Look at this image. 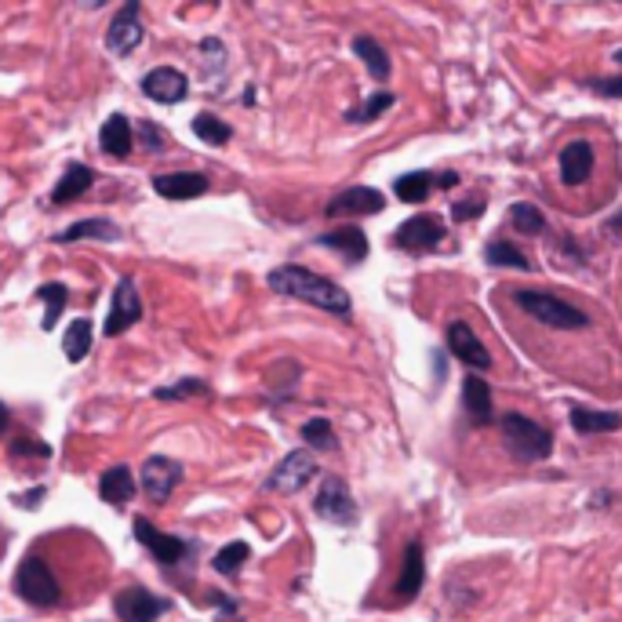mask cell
<instances>
[{
  "label": "cell",
  "mask_w": 622,
  "mask_h": 622,
  "mask_svg": "<svg viewBox=\"0 0 622 622\" xmlns=\"http://www.w3.org/2000/svg\"><path fill=\"white\" fill-rule=\"evenodd\" d=\"M110 582V550L84 528H59L33 542L15 568L19 601L41 612L84 608Z\"/></svg>",
  "instance_id": "obj_1"
},
{
  "label": "cell",
  "mask_w": 622,
  "mask_h": 622,
  "mask_svg": "<svg viewBox=\"0 0 622 622\" xmlns=\"http://www.w3.org/2000/svg\"><path fill=\"white\" fill-rule=\"evenodd\" d=\"M270 288L281 291V295H291V299L299 302H310L317 310H328V313H339V317H350L353 302H350V291H342L335 281L321 277V273L306 270V266H277L270 270Z\"/></svg>",
  "instance_id": "obj_2"
},
{
  "label": "cell",
  "mask_w": 622,
  "mask_h": 622,
  "mask_svg": "<svg viewBox=\"0 0 622 622\" xmlns=\"http://www.w3.org/2000/svg\"><path fill=\"white\" fill-rule=\"evenodd\" d=\"M513 299L524 313H532L535 321L550 324V328H564V332H579V328H590V317L582 310H575L572 302L557 299L550 291H535V288H517Z\"/></svg>",
  "instance_id": "obj_3"
},
{
  "label": "cell",
  "mask_w": 622,
  "mask_h": 622,
  "mask_svg": "<svg viewBox=\"0 0 622 622\" xmlns=\"http://www.w3.org/2000/svg\"><path fill=\"white\" fill-rule=\"evenodd\" d=\"M502 433H506V448L521 462L546 459V455L553 452L550 430L532 419H524V415H506V419H502Z\"/></svg>",
  "instance_id": "obj_4"
},
{
  "label": "cell",
  "mask_w": 622,
  "mask_h": 622,
  "mask_svg": "<svg viewBox=\"0 0 622 622\" xmlns=\"http://www.w3.org/2000/svg\"><path fill=\"white\" fill-rule=\"evenodd\" d=\"M113 612L121 622H157L168 612V601L164 597H153L146 586H124L113 597Z\"/></svg>",
  "instance_id": "obj_5"
},
{
  "label": "cell",
  "mask_w": 622,
  "mask_h": 622,
  "mask_svg": "<svg viewBox=\"0 0 622 622\" xmlns=\"http://www.w3.org/2000/svg\"><path fill=\"white\" fill-rule=\"evenodd\" d=\"M313 510H317V517H324V521H332V524L357 521V502H353L350 488H346L342 477H324L321 492L313 499Z\"/></svg>",
  "instance_id": "obj_6"
},
{
  "label": "cell",
  "mask_w": 622,
  "mask_h": 622,
  "mask_svg": "<svg viewBox=\"0 0 622 622\" xmlns=\"http://www.w3.org/2000/svg\"><path fill=\"white\" fill-rule=\"evenodd\" d=\"M313 477H317V459H313L310 452H291V455H284L281 466L270 473L266 488H270V492L291 495V492H302Z\"/></svg>",
  "instance_id": "obj_7"
},
{
  "label": "cell",
  "mask_w": 622,
  "mask_h": 622,
  "mask_svg": "<svg viewBox=\"0 0 622 622\" xmlns=\"http://www.w3.org/2000/svg\"><path fill=\"white\" fill-rule=\"evenodd\" d=\"M142 4L139 0H128L117 15H113L110 22V33H106V48L113 51V55H131V51L142 44V33H146V26H142Z\"/></svg>",
  "instance_id": "obj_8"
},
{
  "label": "cell",
  "mask_w": 622,
  "mask_h": 622,
  "mask_svg": "<svg viewBox=\"0 0 622 622\" xmlns=\"http://www.w3.org/2000/svg\"><path fill=\"white\" fill-rule=\"evenodd\" d=\"M182 481V466L175 459H164V455H150L142 462V492L150 495V502L164 506L168 495L179 488Z\"/></svg>",
  "instance_id": "obj_9"
},
{
  "label": "cell",
  "mask_w": 622,
  "mask_h": 622,
  "mask_svg": "<svg viewBox=\"0 0 622 622\" xmlns=\"http://www.w3.org/2000/svg\"><path fill=\"white\" fill-rule=\"evenodd\" d=\"M444 241V222L437 215H412L408 222L397 226L393 244L401 251H433Z\"/></svg>",
  "instance_id": "obj_10"
},
{
  "label": "cell",
  "mask_w": 622,
  "mask_h": 622,
  "mask_svg": "<svg viewBox=\"0 0 622 622\" xmlns=\"http://www.w3.org/2000/svg\"><path fill=\"white\" fill-rule=\"evenodd\" d=\"M142 91H146V99L161 102V106H175L190 95V81H186V73L182 70H171V66H157L142 77Z\"/></svg>",
  "instance_id": "obj_11"
},
{
  "label": "cell",
  "mask_w": 622,
  "mask_h": 622,
  "mask_svg": "<svg viewBox=\"0 0 622 622\" xmlns=\"http://www.w3.org/2000/svg\"><path fill=\"white\" fill-rule=\"evenodd\" d=\"M142 317V299L135 291V281L131 277H121L117 281V291H113V306H110V321H106V335H124L131 324Z\"/></svg>",
  "instance_id": "obj_12"
},
{
  "label": "cell",
  "mask_w": 622,
  "mask_h": 622,
  "mask_svg": "<svg viewBox=\"0 0 622 622\" xmlns=\"http://www.w3.org/2000/svg\"><path fill=\"white\" fill-rule=\"evenodd\" d=\"M448 350H452L466 368H473V372H488V368H492V353L484 350V342L470 332V324L466 321H452V328H448Z\"/></svg>",
  "instance_id": "obj_13"
},
{
  "label": "cell",
  "mask_w": 622,
  "mask_h": 622,
  "mask_svg": "<svg viewBox=\"0 0 622 622\" xmlns=\"http://www.w3.org/2000/svg\"><path fill=\"white\" fill-rule=\"evenodd\" d=\"M386 208V197L372 186H353V190H342L339 197H332V204L324 208L328 219H342V215H379Z\"/></svg>",
  "instance_id": "obj_14"
},
{
  "label": "cell",
  "mask_w": 622,
  "mask_h": 622,
  "mask_svg": "<svg viewBox=\"0 0 622 622\" xmlns=\"http://www.w3.org/2000/svg\"><path fill=\"white\" fill-rule=\"evenodd\" d=\"M135 539H139L142 546H146V550H150L161 564H182V561H186V553H190V546H186V542L175 539V535L157 532V528H153L146 517H139V521H135Z\"/></svg>",
  "instance_id": "obj_15"
},
{
  "label": "cell",
  "mask_w": 622,
  "mask_h": 622,
  "mask_svg": "<svg viewBox=\"0 0 622 622\" xmlns=\"http://www.w3.org/2000/svg\"><path fill=\"white\" fill-rule=\"evenodd\" d=\"M153 190L164 201H193L208 190V179L204 171H164V175H153Z\"/></svg>",
  "instance_id": "obj_16"
},
{
  "label": "cell",
  "mask_w": 622,
  "mask_h": 622,
  "mask_svg": "<svg viewBox=\"0 0 622 622\" xmlns=\"http://www.w3.org/2000/svg\"><path fill=\"white\" fill-rule=\"evenodd\" d=\"M422 579H426V561H422V546L419 542H408V550H404V564H401V575L393 582V593H397V601H412L415 593L422 590Z\"/></svg>",
  "instance_id": "obj_17"
},
{
  "label": "cell",
  "mask_w": 622,
  "mask_h": 622,
  "mask_svg": "<svg viewBox=\"0 0 622 622\" xmlns=\"http://www.w3.org/2000/svg\"><path fill=\"white\" fill-rule=\"evenodd\" d=\"M593 171V146L586 139H575L568 142L561 150V179L568 186H582V182L590 179Z\"/></svg>",
  "instance_id": "obj_18"
},
{
  "label": "cell",
  "mask_w": 622,
  "mask_h": 622,
  "mask_svg": "<svg viewBox=\"0 0 622 622\" xmlns=\"http://www.w3.org/2000/svg\"><path fill=\"white\" fill-rule=\"evenodd\" d=\"M99 146H102V153H110V157H117V161L128 157L131 146H135V128H131V121L124 117V113H113L110 121L102 124Z\"/></svg>",
  "instance_id": "obj_19"
},
{
  "label": "cell",
  "mask_w": 622,
  "mask_h": 622,
  "mask_svg": "<svg viewBox=\"0 0 622 622\" xmlns=\"http://www.w3.org/2000/svg\"><path fill=\"white\" fill-rule=\"evenodd\" d=\"M462 408L470 412L473 422H484V426L495 419V412H492V386H488L481 375H470V379L462 382Z\"/></svg>",
  "instance_id": "obj_20"
},
{
  "label": "cell",
  "mask_w": 622,
  "mask_h": 622,
  "mask_svg": "<svg viewBox=\"0 0 622 622\" xmlns=\"http://www.w3.org/2000/svg\"><path fill=\"white\" fill-rule=\"evenodd\" d=\"M317 244H324V248H335L339 255H346L350 262L368 259V237H364L357 226H339V230H332V233H321V237H317Z\"/></svg>",
  "instance_id": "obj_21"
},
{
  "label": "cell",
  "mask_w": 622,
  "mask_h": 622,
  "mask_svg": "<svg viewBox=\"0 0 622 622\" xmlns=\"http://www.w3.org/2000/svg\"><path fill=\"white\" fill-rule=\"evenodd\" d=\"M99 495L110 506H128L131 502V495H135V481H131V470L128 466H113V470H106L102 473V481H99Z\"/></svg>",
  "instance_id": "obj_22"
},
{
  "label": "cell",
  "mask_w": 622,
  "mask_h": 622,
  "mask_svg": "<svg viewBox=\"0 0 622 622\" xmlns=\"http://www.w3.org/2000/svg\"><path fill=\"white\" fill-rule=\"evenodd\" d=\"M91 179H95V171H91L88 164H70L66 175L59 179V186H55V193H51V204L59 208V204L77 201V197L91 186Z\"/></svg>",
  "instance_id": "obj_23"
},
{
  "label": "cell",
  "mask_w": 622,
  "mask_h": 622,
  "mask_svg": "<svg viewBox=\"0 0 622 622\" xmlns=\"http://www.w3.org/2000/svg\"><path fill=\"white\" fill-rule=\"evenodd\" d=\"M572 426L582 437H590V433H615L622 430V415L597 412V408H572Z\"/></svg>",
  "instance_id": "obj_24"
},
{
  "label": "cell",
  "mask_w": 622,
  "mask_h": 622,
  "mask_svg": "<svg viewBox=\"0 0 622 622\" xmlns=\"http://www.w3.org/2000/svg\"><path fill=\"white\" fill-rule=\"evenodd\" d=\"M353 51L364 59V66H368V73H372L375 81L390 77V55L382 51V44L375 37H353Z\"/></svg>",
  "instance_id": "obj_25"
},
{
  "label": "cell",
  "mask_w": 622,
  "mask_h": 622,
  "mask_svg": "<svg viewBox=\"0 0 622 622\" xmlns=\"http://www.w3.org/2000/svg\"><path fill=\"white\" fill-rule=\"evenodd\" d=\"M62 350H66V361L81 364L84 357H88L91 350V321L88 317H81V321H73L70 328H66V335H62Z\"/></svg>",
  "instance_id": "obj_26"
},
{
  "label": "cell",
  "mask_w": 622,
  "mask_h": 622,
  "mask_svg": "<svg viewBox=\"0 0 622 622\" xmlns=\"http://www.w3.org/2000/svg\"><path fill=\"white\" fill-rule=\"evenodd\" d=\"M84 237H99V241H113L117 237V226L110 219H84V222H73L70 230L59 233L55 241L59 244H73V241H84Z\"/></svg>",
  "instance_id": "obj_27"
},
{
  "label": "cell",
  "mask_w": 622,
  "mask_h": 622,
  "mask_svg": "<svg viewBox=\"0 0 622 622\" xmlns=\"http://www.w3.org/2000/svg\"><path fill=\"white\" fill-rule=\"evenodd\" d=\"M510 226L517 233H528V237H539V233H546V215L539 211V204H513L510 208Z\"/></svg>",
  "instance_id": "obj_28"
},
{
  "label": "cell",
  "mask_w": 622,
  "mask_h": 622,
  "mask_svg": "<svg viewBox=\"0 0 622 622\" xmlns=\"http://www.w3.org/2000/svg\"><path fill=\"white\" fill-rule=\"evenodd\" d=\"M430 190H433V175H426V171H412V175H401V179L393 182V193L408 204H422L430 197Z\"/></svg>",
  "instance_id": "obj_29"
},
{
  "label": "cell",
  "mask_w": 622,
  "mask_h": 622,
  "mask_svg": "<svg viewBox=\"0 0 622 622\" xmlns=\"http://www.w3.org/2000/svg\"><path fill=\"white\" fill-rule=\"evenodd\" d=\"M484 259L492 262V266H510V270H532V262L524 255L521 248H513L510 241H492L488 251H484Z\"/></svg>",
  "instance_id": "obj_30"
},
{
  "label": "cell",
  "mask_w": 622,
  "mask_h": 622,
  "mask_svg": "<svg viewBox=\"0 0 622 622\" xmlns=\"http://www.w3.org/2000/svg\"><path fill=\"white\" fill-rule=\"evenodd\" d=\"M193 131L201 135L208 146H226L233 135V128L226 121H219V117H211V113H201V117H193Z\"/></svg>",
  "instance_id": "obj_31"
},
{
  "label": "cell",
  "mask_w": 622,
  "mask_h": 622,
  "mask_svg": "<svg viewBox=\"0 0 622 622\" xmlns=\"http://www.w3.org/2000/svg\"><path fill=\"white\" fill-rule=\"evenodd\" d=\"M37 299H44V332H51L55 324H59V313L66 310V288L62 284H41L37 288Z\"/></svg>",
  "instance_id": "obj_32"
},
{
  "label": "cell",
  "mask_w": 622,
  "mask_h": 622,
  "mask_svg": "<svg viewBox=\"0 0 622 622\" xmlns=\"http://www.w3.org/2000/svg\"><path fill=\"white\" fill-rule=\"evenodd\" d=\"M302 437H306L310 448H321V452H332L335 448V430L328 419H310L302 426Z\"/></svg>",
  "instance_id": "obj_33"
},
{
  "label": "cell",
  "mask_w": 622,
  "mask_h": 622,
  "mask_svg": "<svg viewBox=\"0 0 622 622\" xmlns=\"http://www.w3.org/2000/svg\"><path fill=\"white\" fill-rule=\"evenodd\" d=\"M248 553H251L248 542H230V546H226V550H222L219 557L211 561V568H215L219 575H233L244 561H248Z\"/></svg>",
  "instance_id": "obj_34"
},
{
  "label": "cell",
  "mask_w": 622,
  "mask_h": 622,
  "mask_svg": "<svg viewBox=\"0 0 622 622\" xmlns=\"http://www.w3.org/2000/svg\"><path fill=\"white\" fill-rule=\"evenodd\" d=\"M390 106H393V95H390V91H379V95H372V99L364 102L361 110H353V113H350V121H357V124L375 121V117H379L382 110H390Z\"/></svg>",
  "instance_id": "obj_35"
},
{
  "label": "cell",
  "mask_w": 622,
  "mask_h": 622,
  "mask_svg": "<svg viewBox=\"0 0 622 622\" xmlns=\"http://www.w3.org/2000/svg\"><path fill=\"white\" fill-rule=\"evenodd\" d=\"M197 393H208L204 390L201 379H186L179 386H171V390H157V401H182V397H197Z\"/></svg>",
  "instance_id": "obj_36"
},
{
  "label": "cell",
  "mask_w": 622,
  "mask_h": 622,
  "mask_svg": "<svg viewBox=\"0 0 622 622\" xmlns=\"http://www.w3.org/2000/svg\"><path fill=\"white\" fill-rule=\"evenodd\" d=\"M139 139H142V142H150V150H153V153H161L164 146H168V142H164V131L157 128V124H142V128H139Z\"/></svg>",
  "instance_id": "obj_37"
},
{
  "label": "cell",
  "mask_w": 622,
  "mask_h": 622,
  "mask_svg": "<svg viewBox=\"0 0 622 622\" xmlns=\"http://www.w3.org/2000/svg\"><path fill=\"white\" fill-rule=\"evenodd\" d=\"M481 211H484V204H477V201H459V204H455V208H452V219H455V222L477 219Z\"/></svg>",
  "instance_id": "obj_38"
},
{
  "label": "cell",
  "mask_w": 622,
  "mask_h": 622,
  "mask_svg": "<svg viewBox=\"0 0 622 622\" xmlns=\"http://www.w3.org/2000/svg\"><path fill=\"white\" fill-rule=\"evenodd\" d=\"M593 91H597V95H604V99H622V77H608V81H597V84H593Z\"/></svg>",
  "instance_id": "obj_39"
},
{
  "label": "cell",
  "mask_w": 622,
  "mask_h": 622,
  "mask_svg": "<svg viewBox=\"0 0 622 622\" xmlns=\"http://www.w3.org/2000/svg\"><path fill=\"white\" fill-rule=\"evenodd\" d=\"M8 426H11V415H8V408L0 404V437H4V430H8Z\"/></svg>",
  "instance_id": "obj_40"
},
{
  "label": "cell",
  "mask_w": 622,
  "mask_h": 622,
  "mask_svg": "<svg viewBox=\"0 0 622 622\" xmlns=\"http://www.w3.org/2000/svg\"><path fill=\"white\" fill-rule=\"evenodd\" d=\"M4 546H8V535H4V528H0V557H4Z\"/></svg>",
  "instance_id": "obj_41"
},
{
  "label": "cell",
  "mask_w": 622,
  "mask_h": 622,
  "mask_svg": "<svg viewBox=\"0 0 622 622\" xmlns=\"http://www.w3.org/2000/svg\"><path fill=\"white\" fill-rule=\"evenodd\" d=\"M615 62H622V51H615Z\"/></svg>",
  "instance_id": "obj_42"
}]
</instances>
